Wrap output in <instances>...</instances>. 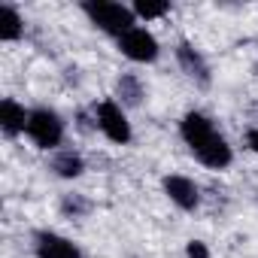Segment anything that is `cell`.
Instances as JSON below:
<instances>
[{
	"instance_id": "6da1fadb",
	"label": "cell",
	"mask_w": 258,
	"mask_h": 258,
	"mask_svg": "<svg viewBox=\"0 0 258 258\" xmlns=\"http://www.w3.org/2000/svg\"><path fill=\"white\" fill-rule=\"evenodd\" d=\"M179 137L188 146V152L195 155L198 164L210 167V170H228L234 164V149L225 140V134L216 127V121L201 112V109H188L179 118Z\"/></svg>"
},
{
	"instance_id": "7a4b0ae2",
	"label": "cell",
	"mask_w": 258,
	"mask_h": 258,
	"mask_svg": "<svg viewBox=\"0 0 258 258\" xmlns=\"http://www.w3.org/2000/svg\"><path fill=\"white\" fill-rule=\"evenodd\" d=\"M85 13V19L103 31L106 37H124L131 28H137V16L131 7H124V4H115V0H85V4L79 7Z\"/></svg>"
},
{
	"instance_id": "3957f363",
	"label": "cell",
	"mask_w": 258,
	"mask_h": 258,
	"mask_svg": "<svg viewBox=\"0 0 258 258\" xmlns=\"http://www.w3.org/2000/svg\"><path fill=\"white\" fill-rule=\"evenodd\" d=\"M28 140L43 152H58L67 137V121L52 106H34L28 115Z\"/></svg>"
},
{
	"instance_id": "277c9868",
	"label": "cell",
	"mask_w": 258,
	"mask_h": 258,
	"mask_svg": "<svg viewBox=\"0 0 258 258\" xmlns=\"http://www.w3.org/2000/svg\"><path fill=\"white\" fill-rule=\"evenodd\" d=\"M94 127L115 146H127L134 140V127L127 121V112L115 97H103L100 103H94Z\"/></svg>"
},
{
	"instance_id": "5b68a950",
	"label": "cell",
	"mask_w": 258,
	"mask_h": 258,
	"mask_svg": "<svg viewBox=\"0 0 258 258\" xmlns=\"http://www.w3.org/2000/svg\"><path fill=\"white\" fill-rule=\"evenodd\" d=\"M118 43V52L127 58V61H134V64H155L158 55H161V43L152 31H146L143 25L131 28L124 37L115 40Z\"/></svg>"
},
{
	"instance_id": "8992f818",
	"label": "cell",
	"mask_w": 258,
	"mask_h": 258,
	"mask_svg": "<svg viewBox=\"0 0 258 258\" xmlns=\"http://www.w3.org/2000/svg\"><path fill=\"white\" fill-rule=\"evenodd\" d=\"M161 188L167 195V201L173 207H179L182 213H195L201 207V185L191 179V176H182V173H170L161 179Z\"/></svg>"
},
{
	"instance_id": "52a82bcc",
	"label": "cell",
	"mask_w": 258,
	"mask_h": 258,
	"mask_svg": "<svg viewBox=\"0 0 258 258\" xmlns=\"http://www.w3.org/2000/svg\"><path fill=\"white\" fill-rule=\"evenodd\" d=\"M176 64H179V70L195 82V85H201V88H210V82H213V70H210V61L204 58V52L201 49H195L191 43H176Z\"/></svg>"
},
{
	"instance_id": "ba28073f",
	"label": "cell",
	"mask_w": 258,
	"mask_h": 258,
	"mask_svg": "<svg viewBox=\"0 0 258 258\" xmlns=\"http://www.w3.org/2000/svg\"><path fill=\"white\" fill-rule=\"evenodd\" d=\"M34 255L37 258H85L79 243L58 231H37L34 234Z\"/></svg>"
},
{
	"instance_id": "9c48e42d",
	"label": "cell",
	"mask_w": 258,
	"mask_h": 258,
	"mask_svg": "<svg viewBox=\"0 0 258 258\" xmlns=\"http://www.w3.org/2000/svg\"><path fill=\"white\" fill-rule=\"evenodd\" d=\"M28 115L31 109H25V103H19L16 97L0 100V131H4L7 140H16L19 134L28 131Z\"/></svg>"
},
{
	"instance_id": "30bf717a",
	"label": "cell",
	"mask_w": 258,
	"mask_h": 258,
	"mask_svg": "<svg viewBox=\"0 0 258 258\" xmlns=\"http://www.w3.org/2000/svg\"><path fill=\"white\" fill-rule=\"evenodd\" d=\"M49 170H52L58 179H79V176L85 173V158H82V152L64 149V146H61L58 152H52Z\"/></svg>"
},
{
	"instance_id": "8fae6325",
	"label": "cell",
	"mask_w": 258,
	"mask_h": 258,
	"mask_svg": "<svg viewBox=\"0 0 258 258\" xmlns=\"http://www.w3.org/2000/svg\"><path fill=\"white\" fill-rule=\"evenodd\" d=\"M124 109H137L146 97V85L137 73H118L115 79V94H112Z\"/></svg>"
},
{
	"instance_id": "7c38bea8",
	"label": "cell",
	"mask_w": 258,
	"mask_h": 258,
	"mask_svg": "<svg viewBox=\"0 0 258 258\" xmlns=\"http://www.w3.org/2000/svg\"><path fill=\"white\" fill-rule=\"evenodd\" d=\"M25 37V19L13 4H0V40L16 43Z\"/></svg>"
},
{
	"instance_id": "4fadbf2b",
	"label": "cell",
	"mask_w": 258,
	"mask_h": 258,
	"mask_svg": "<svg viewBox=\"0 0 258 258\" xmlns=\"http://www.w3.org/2000/svg\"><path fill=\"white\" fill-rule=\"evenodd\" d=\"M58 210H61V216H67V219H85V216L91 213V201H88L85 195H79V191H70V195H61Z\"/></svg>"
},
{
	"instance_id": "5bb4252c",
	"label": "cell",
	"mask_w": 258,
	"mask_h": 258,
	"mask_svg": "<svg viewBox=\"0 0 258 258\" xmlns=\"http://www.w3.org/2000/svg\"><path fill=\"white\" fill-rule=\"evenodd\" d=\"M131 10H134V16H137L140 22H155V19H161V16H167V13H170V4H152V0H137Z\"/></svg>"
},
{
	"instance_id": "9a60e30c",
	"label": "cell",
	"mask_w": 258,
	"mask_h": 258,
	"mask_svg": "<svg viewBox=\"0 0 258 258\" xmlns=\"http://www.w3.org/2000/svg\"><path fill=\"white\" fill-rule=\"evenodd\" d=\"M185 255L188 258H210V249H207L204 240H188L185 243Z\"/></svg>"
},
{
	"instance_id": "2e32d148",
	"label": "cell",
	"mask_w": 258,
	"mask_h": 258,
	"mask_svg": "<svg viewBox=\"0 0 258 258\" xmlns=\"http://www.w3.org/2000/svg\"><path fill=\"white\" fill-rule=\"evenodd\" d=\"M246 146H249V152L258 155V127H249L246 131Z\"/></svg>"
}]
</instances>
